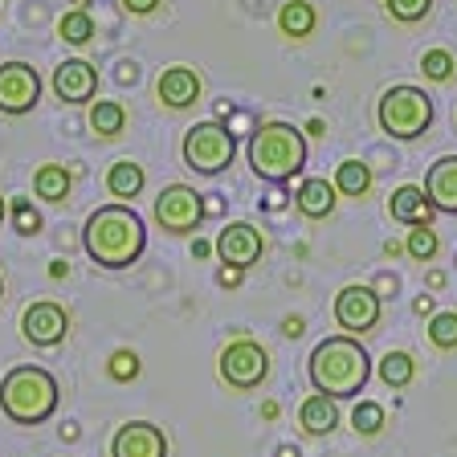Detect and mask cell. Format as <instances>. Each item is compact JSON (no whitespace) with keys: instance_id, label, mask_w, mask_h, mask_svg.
<instances>
[{"instance_id":"25","label":"cell","mask_w":457,"mask_h":457,"mask_svg":"<svg viewBox=\"0 0 457 457\" xmlns=\"http://www.w3.org/2000/svg\"><path fill=\"white\" fill-rule=\"evenodd\" d=\"M376 371H380V380L388 384V388L400 392L417 380V360H412L409 352H388L380 363H376Z\"/></svg>"},{"instance_id":"24","label":"cell","mask_w":457,"mask_h":457,"mask_svg":"<svg viewBox=\"0 0 457 457\" xmlns=\"http://www.w3.org/2000/svg\"><path fill=\"white\" fill-rule=\"evenodd\" d=\"M123 127H127L123 103H111V98L90 103V131H95L98 139H114V135H123Z\"/></svg>"},{"instance_id":"17","label":"cell","mask_w":457,"mask_h":457,"mask_svg":"<svg viewBox=\"0 0 457 457\" xmlns=\"http://www.w3.org/2000/svg\"><path fill=\"white\" fill-rule=\"evenodd\" d=\"M339 192H335V184L331 180H323V176H311V180H303L298 184V192H295V209L303 212L306 220H327L335 212V204H339Z\"/></svg>"},{"instance_id":"2","label":"cell","mask_w":457,"mask_h":457,"mask_svg":"<svg viewBox=\"0 0 457 457\" xmlns=\"http://www.w3.org/2000/svg\"><path fill=\"white\" fill-rule=\"evenodd\" d=\"M306 371H311L314 392H319V396H331L335 404H339V400H352L363 392V384L371 380V360L360 339H352V335H331V339H323L311 352Z\"/></svg>"},{"instance_id":"18","label":"cell","mask_w":457,"mask_h":457,"mask_svg":"<svg viewBox=\"0 0 457 457\" xmlns=\"http://www.w3.org/2000/svg\"><path fill=\"white\" fill-rule=\"evenodd\" d=\"M388 217L400 220V225H428V217H433V204H428L425 188H417V184H400L396 192L388 196Z\"/></svg>"},{"instance_id":"5","label":"cell","mask_w":457,"mask_h":457,"mask_svg":"<svg viewBox=\"0 0 457 457\" xmlns=\"http://www.w3.org/2000/svg\"><path fill=\"white\" fill-rule=\"evenodd\" d=\"M376 119H380V131L392 135V139H420L433 127V98L420 86H392V90H384L380 106H376Z\"/></svg>"},{"instance_id":"35","label":"cell","mask_w":457,"mask_h":457,"mask_svg":"<svg viewBox=\"0 0 457 457\" xmlns=\"http://www.w3.org/2000/svg\"><path fill=\"white\" fill-rule=\"evenodd\" d=\"M241 278H245V270H233V266H220V274H217V282H220V286H225V290H228V286H241Z\"/></svg>"},{"instance_id":"7","label":"cell","mask_w":457,"mask_h":457,"mask_svg":"<svg viewBox=\"0 0 457 457\" xmlns=\"http://www.w3.org/2000/svg\"><path fill=\"white\" fill-rule=\"evenodd\" d=\"M217 368H220V380H225L228 388L253 392V388H262L270 376V352L257 339H249V335H237L233 343H225Z\"/></svg>"},{"instance_id":"4","label":"cell","mask_w":457,"mask_h":457,"mask_svg":"<svg viewBox=\"0 0 457 457\" xmlns=\"http://www.w3.org/2000/svg\"><path fill=\"white\" fill-rule=\"evenodd\" d=\"M245 160L253 168L257 180L266 184H286L295 180L298 171L306 168V135L295 123L270 119L262 123L245 143Z\"/></svg>"},{"instance_id":"14","label":"cell","mask_w":457,"mask_h":457,"mask_svg":"<svg viewBox=\"0 0 457 457\" xmlns=\"http://www.w3.org/2000/svg\"><path fill=\"white\" fill-rule=\"evenodd\" d=\"M54 95L62 103H95L98 95V70L82 57H66L62 66L54 70Z\"/></svg>"},{"instance_id":"12","label":"cell","mask_w":457,"mask_h":457,"mask_svg":"<svg viewBox=\"0 0 457 457\" xmlns=\"http://www.w3.org/2000/svg\"><path fill=\"white\" fill-rule=\"evenodd\" d=\"M21 335H25L33 347H57V343H66V335H70L66 306L54 303V298L29 303L25 314H21Z\"/></svg>"},{"instance_id":"34","label":"cell","mask_w":457,"mask_h":457,"mask_svg":"<svg viewBox=\"0 0 457 457\" xmlns=\"http://www.w3.org/2000/svg\"><path fill=\"white\" fill-rule=\"evenodd\" d=\"M163 0H123V9L135 12V17H147V12H155Z\"/></svg>"},{"instance_id":"36","label":"cell","mask_w":457,"mask_h":457,"mask_svg":"<svg viewBox=\"0 0 457 457\" xmlns=\"http://www.w3.org/2000/svg\"><path fill=\"white\" fill-rule=\"evenodd\" d=\"M303 319H298V314H295V319H286V323H282V335H290V339H298V335H303Z\"/></svg>"},{"instance_id":"9","label":"cell","mask_w":457,"mask_h":457,"mask_svg":"<svg viewBox=\"0 0 457 457\" xmlns=\"http://www.w3.org/2000/svg\"><path fill=\"white\" fill-rule=\"evenodd\" d=\"M380 295L371 290V286H343L339 295H335V323H339L343 335H352V339H360V335H371L376 331V323H380Z\"/></svg>"},{"instance_id":"27","label":"cell","mask_w":457,"mask_h":457,"mask_svg":"<svg viewBox=\"0 0 457 457\" xmlns=\"http://www.w3.org/2000/svg\"><path fill=\"white\" fill-rule=\"evenodd\" d=\"M384 420H388V412H384V404H376V400H360L352 412V428L360 433V437H376V433H384Z\"/></svg>"},{"instance_id":"42","label":"cell","mask_w":457,"mask_h":457,"mask_svg":"<svg viewBox=\"0 0 457 457\" xmlns=\"http://www.w3.org/2000/svg\"><path fill=\"white\" fill-rule=\"evenodd\" d=\"M0 295H4V278H0Z\"/></svg>"},{"instance_id":"1","label":"cell","mask_w":457,"mask_h":457,"mask_svg":"<svg viewBox=\"0 0 457 457\" xmlns=\"http://www.w3.org/2000/svg\"><path fill=\"white\" fill-rule=\"evenodd\" d=\"M82 249L103 270H131L147 249V225L131 204H98L82 225Z\"/></svg>"},{"instance_id":"33","label":"cell","mask_w":457,"mask_h":457,"mask_svg":"<svg viewBox=\"0 0 457 457\" xmlns=\"http://www.w3.org/2000/svg\"><path fill=\"white\" fill-rule=\"evenodd\" d=\"M106 371H111L114 384H127L139 376V355L131 352V347H119V352L111 355V363H106Z\"/></svg>"},{"instance_id":"29","label":"cell","mask_w":457,"mask_h":457,"mask_svg":"<svg viewBox=\"0 0 457 457\" xmlns=\"http://www.w3.org/2000/svg\"><path fill=\"white\" fill-rule=\"evenodd\" d=\"M404 249H409L412 262H433V257H437V249H441V237L428 225H417L409 233V241H404Z\"/></svg>"},{"instance_id":"30","label":"cell","mask_w":457,"mask_h":457,"mask_svg":"<svg viewBox=\"0 0 457 457\" xmlns=\"http://www.w3.org/2000/svg\"><path fill=\"white\" fill-rule=\"evenodd\" d=\"M420 70H425L428 82H449V78H453V70H457V62H453V54H449V49H425Z\"/></svg>"},{"instance_id":"3","label":"cell","mask_w":457,"mask_h":457,"mask_svg":"<svg viewBox=\"0 0 457 457\" xmlns=\"http://www.w3.org/2000/svg\"><path fill=\"white\" fill-rule=\"evenodd\" d=\"M62 404V388H57L54 371L37 368V363H17L4 371L0 380V412L21 428L46 425Z\"/></svg>"},{"instance_id":"20","label":"cell","mask_w":457,"mask_h":457,"mask_svg":"<svg viewBox=\"0 0 457 457\" xmlns=\"http://www.w3.org/2000/svg\"><path fill=\"white\" fill-rule=\"evenodd\" d=\"M143 184H147V171L135 160H114L111 171H106V192L114 196V204H131L143 192Z\"/></svg>"},{"instance_id":"8","label":"cell","mask_w":457,"mask_h":457,"mask_svg":"<svg viewBox=\"0 0 457 457\" xmlns=\"http://www.w3.org/2000/svg\"><path fill=\"white\" fill-rule=\"evenodd\" d=\"M204 212H209L204 209V196H200L196 188H188V184H168V188H160V196H155V225H160L163 233H171V237L196 233Z\"/></svg>"},{"instance_id":"32","label":"cell","mask_w":457,"mask_h":457,"mask_svg":"<svg viewBox=\"0 0 457 457\" xmlns=\"http://www.w3.org/2000/svg\"><path fill=\"white\" fill-rule=\"evenodd\" d=\"M9 217H12V225H17L21 237H33V233H41V212L33 209V200L17 196V200L9 204Z\"/></svg>"},{"instance_id":"38","label":"cell","mask_w":457,"mask_h":457,"mask_svg":"<svg viewBox=\"0 0 457 457\" xmlns=\"http://www.w3.org/2000/svg\"><path fill=\"white\" fill-rule=\"evenodd\" d=\"M209 253H217V249H212L209 241H200V237L192 241V257H209Z\"/></svg>"},{"instance_id":"10","label":"cell","mask_w":457,"mask_h":457,"mask_svg":"<svg viewBox=\"0 0 457 457\" xmlns=\"http://www.w3.org/2000/svg\"><path fill=\"white\" fill-rule=\"evenodd\" d=\"M41 98V74L29 62H0V114H29Z\"/></svg>"},{"instance_id":"39","label":"cell","mask_w":457,"mask_h":457,"mask_svg":"<svg viewBox=\"0 0 457 457\" xmlns=\"http://www.w3.org/2000/svg\"><path fill=\"white\" fill-rule=\"evenodd\" d=\"M49 274H54V278H66L70 266H66V262H54V266H49Z\"/></svg>"},{"instance_id":"16","label":"cell","mask_w":457,"mask_h":457,"mask_svg":"<svg viewBox=\"0 0 457 457\" xmlns=\"http://www.w3.org/2000/svg\"><path fill=\"white\" fill-rule=\"evenodd\" d=\"M425 196L433 212L457 217V155H441L433 168L425 171Z\"/></svg>"},{"instance_id":"28","label":"cell","mask_w":457,"mask_h":457,"mask_svg":"<svg viewBox=\"0 0 457 457\" xmlns=\"http://www.w3.org/2000/svg\"><path fill=\"white\" fill-rule=\"evenodd\" d=\"M428 339L441 352H457V311H437L428 319Z\"/></svg>"},{"instance_id":"13","label":"cell","mask_w":457,"mask_h":457,"mask_svg":"<svg viewBox=\"0 0 457 457\" xmlns=\"http://www.w3.org/2000/svg\"><path fill=\"white\" fill-rule=\"evenodd\" d=\"M111 457H168V437L152 420H127L114 428Z\"/></svg>"},{"instance_id":"41","label":"cell","mask_w":457,"mask_h":457,"mask_svg":"<svg viewBox=\"0 0 457 457\" xmlns=\"http://www.w3.org/2000/svg\"><path fill=\"white\" fill-rule=\"evenodd\" d=\"M4 217H9V200L0 196V220H4Z\"/></svg>"},{"instance_id":"21","label":"cell","mask_w":457,"mask_h":457,"mask_svg":"<svg viewBox=\"0 0 457 457\" xmlns=\"http://www.w3.org/2000/svg\"><path fill=\"white\" fill-rule=\"evenodd\" d=\"M70 184H74V176H70L66 163H41L33 171V196L46 200V204H62L70 196Z\"/></svg>"},{"instance_id":"6","label":"cell","mask_w":457,"mask_h":457,"mask_svg":"<svg viewBox=\"0 0 457 457\" xmlns=\"http://www.w3.org/2000/svg\"><path fill=\"white\" fill-rule=\"evenodd\" d=\"M184 163H188L196 176H220L225 168H233V155H237V135L228 131L225 123L209 119V123H196L184 131V147H180Z\"/></svg>"},{"instance_id":"11","label":"cell","mask_w":457,"mask_h":457,"mask_svg":"<svg viewBox=\"0 0 457 457\" xmlns=\"http://www.w3.org/2000/svg\"><path fill=\"white\" fill-rule=\"evenodd\" d=\"M212 249H217V257L225 266L249 270L262 262V253H266V237H262V228L249 225V220H228V225L217 233Z\"/></svg>"},{"instance_id":"23","label":"cell","mask_w":457,"mask_h":457,"mask_svg":"<svg viewBox=\"0 0 457 457\" xmlns=\"http://www.w3.org/2000/svg\"><path fill=\"white\" fill-rule=\"evenodd\" d=\"M335 192L339 196H352V200H360V196H368L371 192V168L363 160H343L339 168H335Z\"/></svg>"},{"instance_id":"40","label":"cell","mask_w":457,"mask_h":457,"mask_svg":"<svg viewBox=\"0 0 457 457\" xmlns=\"http://www.w3.org/2000/svg\"><path fill=\"white\" fill-rule=\"evenodd\" d=\"M278 457H298V449H290V445H282V449H278Z\"/></svg>"},{"instance_id":"31","label":"cell","mask_w":457,"mask_h":457,"mask_svg":"<svg viewBox=\"0 0 457 457\" xmlns=\"http://www.w3.org/2000/svg\"><path fill=\"white\" fill-rule=\"evenodd\" d=\"M384 9L400 25H417V21H425L433 12V0H384Z\"/></svg>"},{"instance_id":"37","label":"cell","mask_w":457,"mask_h":457,"mask_svg":"<svg viewBox=\"0 0 457 457\" xmlns=\"http://www.w3.org/2000/svg\"><path fill=\"white\" fill-rule=\"evenodd\" d=\"M412 311H417V314H437V311H433V298H428V295H420L417 303H412Z\"/></svg>"},{"instance_id":"26","label":"cell","mask_w":457,"mask_h":457,"mask_svg":"<svg viewBox=\"0 0 457 457\" xmlns=\"http://www.w3.org/2000/svg\"><path fill=\"white\" fill-rule=\"evenodd\" d=\"M57 37L70 41V46H86V41H95V17L86 9H74L66 17L57 21Z\"/></svg>"},{"instance_id":"19","label":"cell","mask_w":457,"mask_h":457,"mask_svg":"<svg viewBox=\"0 0 457 457\" xmlns=\"http://www.w3.org/2000/svg\"><path fill=\"white\" fill-rule=\"evenodd\" d=\"M298 425H303L306 437H331L335 428H339V404L331 396H306L303 409H298Z\"/></svg>"},{"instance_id":"15","label":"cell","mask_w":457,"mask_h":457,"mask_svg":"<svg viewBox=\"0 0 457 457\" xmlns=\"http://www.w3.org/2000/svg\"><path fill=\"white\" fill-rule=\"evenodd\" d=\"M200 90H204V82H200V74L192 66H168L160 74V82H155L160 103L171 106V111H188V106L200 98Z\"/></svg>"},{"instance_id":"22","label":"cell","mask_w":457,"mask_h":457,"mask_svg":"<svg viewBox=\"0 0 457 457\" xmlns=\"http://www.w3.org/2000/svg\"><path fill=\"white\" fill-rule=\"evenodd\" d=\"M314 4H306V0H286L282 9H278V29H282V37H311L314 33Z\"/></svg>"}]
</instances>
